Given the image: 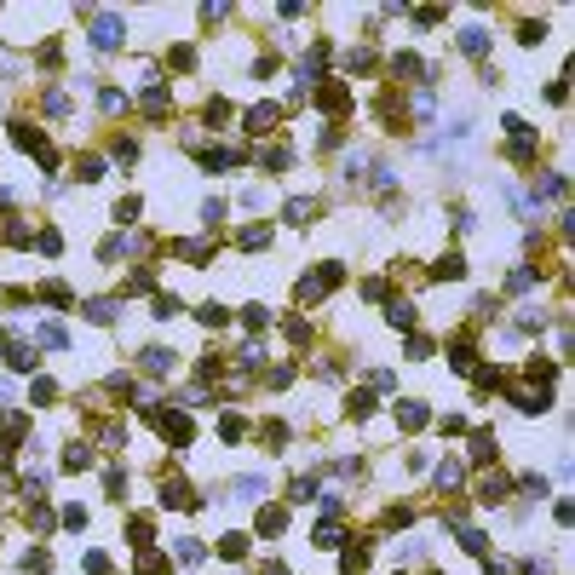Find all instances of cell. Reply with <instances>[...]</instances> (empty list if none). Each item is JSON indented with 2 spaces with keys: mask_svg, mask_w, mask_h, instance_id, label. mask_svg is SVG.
<instances>
[{
  "mask_svg": "<svg viewBox=\"0 0 575 575\" xmlns=\"http://www.w3.org/2000/svg\"><path fill=\"white\" fill-rule=\"evenodd\" d=\"M121 35H127V23H121V18H98V23H92V46H98V52H116Z\"/></svg>",
  "mask_w": 575,
  "mask_h": 575,
  "instance_id": "6da1fadb",
  "label": "cell"
},
{
  "mask_svg": "<svg viewBox=\"0 0 575 575\" xmlns=\"http://www.w3.org/2000/svg\"><path fill=\"white\" fill-rule=\"evenodd\" d=\"M230 495H236V501H259V495H265V477H259V472L236 477V484H230Z\"/></svg>",
  "mask_w": 575,
  "mask_h": 575,
  "instance_id": "7a4b0ae2",
  "label": "cell"
},
{
  "mask_svg": "<svg viewBox=\"0 0 575 575\" xmlns=\"http://www.w3.org/2000/svg\"><path fill=\"white\" fill-rule=\"evenodd\" d=\"M477 501H484V506L506 501V477H501V472H495V477H484V484H477Z\"/></svg>",
  "mask_w": 575,
  "mask_h": 575,
  "instance_id": "3957f363",
  "label": "cell"
},
{
  "mask_svg": "<svg viewBox=\"0 0 575 575\" xmlns=\"http://www.w3.org/2000/svg\"><path fill=\"white\" fill-rule=\"evenodd\" d=\"M144 369H150V374H167L173 369V351L167 345H150V351H144Z\"/></svg>",
  "mask_w": 575,
  "mask_h": 575,
  "instance_id": "277c9868",
  "label": "cell"
},
{
  "mask_svg": "<svg viewBox=\"0 0 575 575\" xmlns=\"http://www.w3.org/2000/svg\"><path fill=\"white\" fill-rule=\"evenodd\" d=\"M431 276H466V259H460V253H443V259L431 265Z\"/></svg>",
  "mask_w": 575,
  "mask_h": 575,
  "instance_id": "5b68a950",
  "label": "cell"
},
{
  "mask_svg": "<svg viewBox=\"0 0 575 575\" xmlns=\"http://www.w3.org/2000/svg\"><path fill=\"white\" fill-rule=\"evenodd\" d=\"M288 219H294V225H311V219H316V202L294 196V202H288Z\"/></svg>",
  "mask_w": 575,
  "mask_h": 575,
  "instance_id": "8992f818",
  "label": "cell"
},
{
  "mask_svg": "<svg viewBox=\"0 0 575 575\" xmlns=\"http://www.w3.org/2000/svg\"><path fill=\"white\" fill-rule=\"evenodd\" d=\"M270 121H276V104H259V109H248V133H265Z\"/></svg>",
  "mask_w": 575,
  "mask_h": 575,
  "instance_id": "52a82bcc",
  "label": "cell"
},
{
  "mask_svg": "<svg viewBox=\"0 0 575 575\" xmlns=\"http://www.w3.org/2000/svg\"><path fill=\"white\" fill-rule=\"evenodd\" d=\"M35 340H41V345H52V351H63V345H69V340H63V328H58V323H41V328H35Z\"/></svg>",
  "mask_w": 575,
  "mask_h": 575,
  "instance_id": "ba28073f",
  "label": "cell"
},
{
  "mask_svg": "<svg viewBox=\"0 0 575 575\" xmlns=\"http://www.w3.org/2000/svg\"><path fill=\"white\" fill-rule=\"evenodd\" d=\"M397 420H403L409 431H420V426H426V409H420V403H403V409H397Z\"/></svg>",
  "mask_w": 575,
  "mask_h": 575,
  "instance_id": "9c48e42d",
  "label": "cell"
},
{
  "mask_svg": "<svg viewBox=\"0 0 575 575\" xmlns=\"http://www.w3.org/2000/svg\"><path fill=\"white\" fill-rule=\"evenodd\" d=\"M63 466H69V472H81V466H92V449H87V443H75V449L63 455Z\"/></svg>",
  "mask_w": 575,
  "mask_h": 575,
  "instance_id": "30bf717a",
  "label": "cell"
},
{
  "mask_svg": "<svg viewBox=\"0 0 575 575\" xmlns=\"http://www.w3.org/2000/svg\"><path fill=\"white\" fill-rule=\"evenodd\" d=\"M196 316H202V323H207V328H225V316H230V311H225V305H219V299H213V305H202Z\"/></svg>",
  "mask_w": 575,
  "mask_h": 575,
  "instance_id": "8fae6325",
  "label": "cell"
},
{
  "mask_svg": "<svg viewBox=\"0 0 575 575\" xmlns=\"http://www.w3.org/2000/svg\"><path fill=\"white\" fill-rule=\"evenodd\" d=\"M184 305H179V299H173V294H155V311L150 316H162V323H167V316H179Z\"/></svg>",
  "mask_w": 575,
  "mask_h": 575,
  "instance_id": "7c38bea8",
  "label": "cell"
},
{
  "mask_svg": "<svg viewBox=\"0 0 575 575\" xmlns=\"http://www.w3.org/2000/svg\"><path fill=\"white\" fill-rule=\"evenodd\" d=\"M386 316H391L397 328H409V323H414V305H409V299H391V311H386Z\"/></svg>",
  "mask_w": 575,
  "mask_h": 575,
  "instance_id": "4fadbf2b",
  "label": "cell"
},
{
  "mask_svg": "<svg viewBox=\"0 0 575 575\" xmlns=\"http://www.w3.org/2000/svg\"><path fill=\"white\" fill-rule=\"evenodd\" d=\"M495 455V431H477L472 437V460H489Z\"/></svg>",
  "mask_w": 575,
  "mask_h": 575,
  "instance_id": "5bb4252c",
  "label": "cell"
},
{
  "mask_svg": "<svg viewBox=\"0 0 575 575\" xmlns=\"http://www.w3.org/2000/svg\"><path fill=\"white\" fill-rule=\"evenodd\" d=\"M282 523H288V512H282V506H270V512H259V530H265V535H276Z\"/></svg>",
  "mask_w": 575,
  "mask_h": 575,
  "instance_id": "9a60e30c",
  "label": "cell"
},
{
  "mask_svg": "<svg viewBox=\"0 0 575 575\" xmlns=\"http://www.w3.org/2000/svg\"><path fill=\"white\" fill-rule=\"evenodd\" d=\"M87 316H92V323H116V305H109V299H92Z\"/></svg>",
  "mask_w": 575,
  "mask_h": 575,
  "instance_id": "2e32d148",
  "label": "cell"
},
{
  "mask_svg": "<svg viewBox=\"0 0 575 575\" xmlns=\"http://www.w3.org/2000/svg\"><path fill=\"white\" fill-rule=\"evenodd\" d=\"M460 46H466V52L477 58V52H484V46H489V35H484V29H466V35H460Z\"/></svg>",
  "mask_w": 575,
  "mask_h": 575,
  "instance_id": "e0dca14e",
  "label": "cell"
},
{
  "mask_svg": "<svg viewBox=\"0 0 575 575\" xmlns=\"http://www.w3.org/2000/svg\"><path fill=\"white\" fill-rule=\"evenodd\" d=\"M219 552H225V558H242L248 552V535H225V541H219Z\"/></svg>",
  "mask_w": 575,
  "mask_h": 575,
  "instance_id": "ac0fdd59",
  "label": "cell"
},
{
  "mask_svg": "<svg viewBox=\"0 0 575 575\" xmlns=\"http://www.w3.org/2000/svg\"><path fill=\"white\" fill-rule=\"evenodd\" d=\"M311 547H340V530H334V523H323V530L311 535Z\"/></svg>",
  "mask_w": 575,
  "mask_h": 575,
  "instance_id": "d6986e66",
  "label": "cell"
},
{
  "mask_svg": "<svg viewBox=\"0 0 575 575\" xmlns=\"http://www.w3.org/2000/svg\"><path fill=\"white\" fill-rule=\"evenodd\" d=\"M449 484H460V466H455V460H443V466H437V489H449Z\"/></svg>",
  "mask_w": 575,
  "mask_h": 575,
  "instance_id": "ffe728a7",
  "label": "cell"
},
{
  "mask_svg": "<svg viewBox=\"0 0 575 575\" xmlns=\"http://www.w3.org/2000/svg\"><path fill=\"white\" fill-rule=\"evenodd\" d=\"M116 219H121V225H127V219H138V196H121L116 202Z\"/></svg>",
  "mask_w": 575,
  "mask_h": 575,
  "instance_id": "44dd1931",
  "label": "cell"
}]
</instances>
